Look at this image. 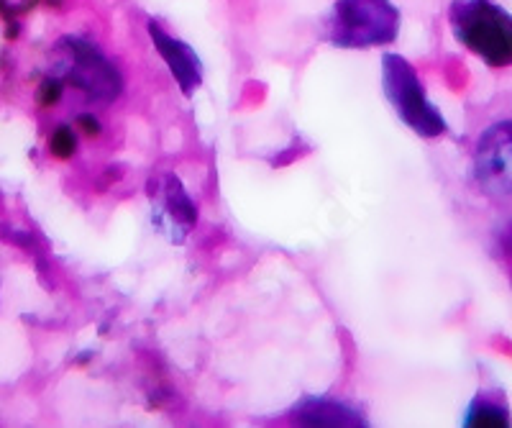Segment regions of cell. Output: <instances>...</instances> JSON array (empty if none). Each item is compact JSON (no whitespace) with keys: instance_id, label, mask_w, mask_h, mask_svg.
<instances>
[{"instance_id":"obj_1","label":"cell","mask_w":512,"mask_h":428,"mask_svg":"<svg viewBox=\"0 0 512 428\" xmlns=\"http://www.w3.org/2000/svg\"><path fill=\"white\" fill-rule=\"evenodd\" d=\"M451 29L459 44L489 67L512 65V16L492 0H456Z\"/></svg>"},{"instance_id":"obj_2","label":"cell","mask_w":512,"mask_h":428,"mask_svg":"<svg viewBox=\"0 0 512 428\" xmlns=\"http://www.w3.org/2000/svg\"><path fill=\"white\" fill-rule=\"evenodd\" d=\"M400 31V11L390 0H338L326 18V39L341 49L392 44Z\"/></svg>"},{"instance_id":"obj_3","label":"cell","mask_w":512,"mask_h":428,"mask_svg":"<svg viewBox=\"0 0 512 428\" xmlns=\"http://www.w3.org/2000/svg\"><path fill=\"white\" fill-rule=\"evenodd\" d=\"M382 90L402 124L410 126L415 134L423 136V139H436V136L446 134V118L428 100L418 72L408 59L400 57V54H384Z\"/></svg>"},{"instance_id":"obj_4","label":"cell","mask_w":512,"mask_h":428,"mask_svg":"<svg viewBox=\"0 0 512 428\" xmlns=\"http://www.w3.org/2000/svg\"><path fill=\"white\" fill-rule=\"evenodd\" d=\"M472 177L492 200H512V116L492 118L472 144Z\"/></svg>"},{"instance_id":"obj_5","label":"cell","mask_w":512,"mask_h":428,"mask_svg":"<svg viewBox=\"0 0 512 428\" xmlns=\"http://www.w3.org/2000/svg\"><path fill=\"white\" fill-rule=\"evenodd\" d=\"M62 52V72L67 83L80 88L82 93H88V98L103 100V103L118 98V93L123 90L121 72L93 44L67 39Z\"/></svg>"},{"instance_id":"obj_6","label":"cell","mask_w":512,"mask_h":428,"mask_svg":"<svg viewBox=\"0 0 512 428\" xmlns=\"http://www.w3.org/2000/svg\"><path fill=\"white\" fill-rule=\"evenodd\" d=\"M152 200V221L169 241L182 244L192 226L198 223V211L190 200L187 190L175 175H159L149 185Z\"/></svg>"},{"instance_id":"obj_7","label":"cell","mask_w":512,"mask_h":428,"mask_svg":"<svg viewBox=\"0 0 512 428\" xmlns=\"http://www.w3.org/2000/svg\"><path fill=\"white\" fill-rule=\"evenodd\" d=\"M149 36H152L154 47L162 54V59L169 65L175 80L180 83L182 93L192 95V90H198L200 83H203V65H200L198 54L192 52L190 44H185L182 39H175V36H169L154 21H149Z\"/></svg>"},{"instance_id":"obj_8","label":"cell","mask_w":512,"mask_h":428,"mask_svg":"<svg viewBox=\"0 0 512 428\" xmlns=\"http://www.w3.org/2000/svg\"><path fill=\"white\" fill-rule=\"evenodd\" d=\"M295 421L305 423V426H356V423H364L359 413L351 411L349 405L323 398L303 400L295 408Z\"/></svg>"},{"instance_id":"obj_9","label":"cell","mask_w":512,"mask_h":428,"mask_svg":"<svg viewBox=\"0 0 512 428\" xmlns=\"http://www.w3.org/2000/svg\"><path fill=\"white\" fill-rule=\"evenodd\" d=\"M510 408H507L502 393H482L472 400V405L466 408L464 426L477 428V426H510Z\"/></svg>"}]
</instances>
